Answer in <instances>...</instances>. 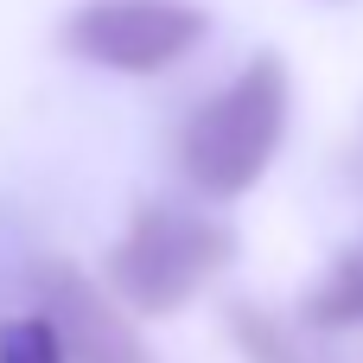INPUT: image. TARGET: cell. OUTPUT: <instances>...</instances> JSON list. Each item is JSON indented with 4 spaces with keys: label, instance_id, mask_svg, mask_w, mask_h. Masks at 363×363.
Returning a JSON list of instances; mask_svg holds the SVG:
<instances>
[{
    "label": "cell",
    "instance_id": "obj_1",
    "mask_svg": "<svg viewBox=\"0 0 363 363\" xmlns=\"http://www.w3.org/2000/svg\"><path fill=\"white\" fill-rule=\"evenodd\" d=\"M287 108H294L287 64L274 51H262L217 96H204L191 108V121L179 128V172H185V185L204 191V198H242L274 166L281 134H287Z\"/></svg>",
    "mask_w": 363,
    "mask_h": 363
},
{
    "label": "cell",
    "instance_id": "obj_2",
    "mask_svg": "<svg viewBox=\"0 0 363 363\" xmlns=\"http://www.w3.org/2000/svg\"><path fill=\"white\" fill-rule=\"evenodd\" d=\"M236 255L230 223H217L211 211H185V204H140L134 223L121 230V242L108 249V287L121 306L166 319L179 313L223 262Z\"/></svg>",
    "mask_w": 363,
    "mask_h": 363
},
{
    "label": "cell",
    "instance_id": "obj_3",
    "mask_svg": "<svg viewBox=\"0 0 363 363\" xmlns=\"http://www.w3.org/2000/svg\"><path fill=\"white\" fill-rule=\"evenodd\" d=\"M204 38V13L185 0H89L70 13L64 45L83 64L121 77H160Z\"/></svg>",
    "mask_w": 363,
    "mask_h": 363
},
{
    "label": "cell",
    "instance_id": "obj_4",
    "mask_svg": "<svg viewBox=\"0 0 363 363\" xmlns=\"http://www.w3.org/2000/svg\"><path fill=\"white\" fill-rule=\"evenodd\" d=\"M45 319L57 325L70 363H153V351L140 345V332L128 325V313L96 281L64 268V262L45 268Z\"/></svg>",
    "mask_w": 363,
    "mask_h": 363
},
{
    "label": "cell",
    "instance_id": "obj_5",
    "mask_svg": "<svg viewBox=\"0 0 363 363\" xmlns=\"http://www.w3.org/2000/svg\"><path fill=\"white\" fill-rule=\"evenodd\" d=\"M351 325H363V236L306 294V332H351Z\"/></svg>",
    "mask_w": 363,
    "mask_h": 363
},
{
    "label": "cell",
    "instance_id": "obj_6",
    "mask_svg": "<svg viewBox=\"0 0 363 363\" xmlns=\"http://www.w3.org/2000/svg\"><path fill=\"white\" fill-rule=\"evenodd\" d=\"M236 345H242V357L249 363H319L306 345H300V332L294 325H281L274 313H255V306H236Z\"/></svg>",
    "mask_w": 363,
    "mask_h": 363
},
{
    "label": "cell",
    "instance_id": "obj_7",
    "mask_svg": "<svg viewBox=\"0 0 363 363\" xmlns=\"http://www.w3.org/2000/svg\"><path fill=\"white\" fill-rule=\"evenodd\" d=\"M0 363H70V357H64V338L45 313H19L0 325Z\"/></svg>",
    "mask_w": 363,
    "mask_h": 363
},
{
    "label": "cell",
    "instance_id": "obj_8",
    "mask_svg": "<svg viewBox=\"0 0 363 363\" xmlns=\"http://www.w3.org/2000/svg\"><path fill=\"white\" fill-rule=\"evenodd\" d=\"M357 172H363V147H357Z\"/></svg>",
    "mask_w": 363,
    "mask_h": 363
}]
</instances>
